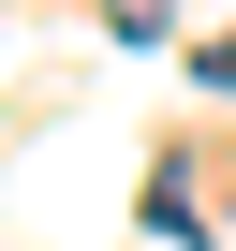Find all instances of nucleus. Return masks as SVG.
I'll list each match as a JSON object with an SVG mask.
<instances>
[{
  "mask_svg": "<svg viewBox=\"0 0 236 251\" xmlns=\"http://www.w3.org/2000/svg\"><path fill=\"white\" fill-rule=\"evenodd\" d=\"M207 89H236V45H207Z\"/></svg>",
  "mask_w": 236,
  "mask_h": 251,
  "instance_id": "nucleus-1",
  "label": "nucleus"
}]
</instances>
